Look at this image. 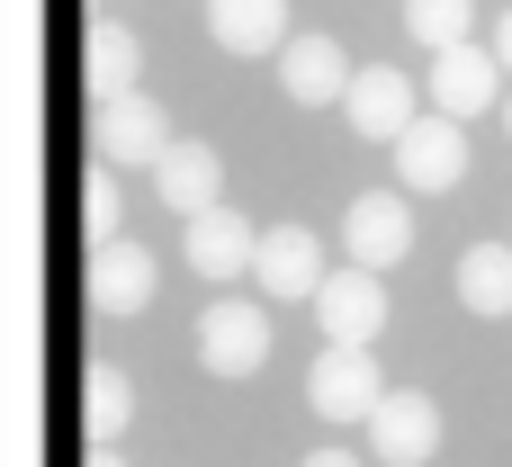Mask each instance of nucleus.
<instances>
[{"label": "nucleus", "instance_id": "obj_1", "mask_svg": "<svg viewBox=\"0 0 512 467\" xmlns=\"http://www.w3.org/2000/svg\"><path fill=\"white\" fill-rule=\"evenodd\" d=\"M90 144H99V171H153V162L180 144V126H171V108H162V99L126 90V99H99Z\"/></svg>", "mask_w": 512, "mask_h": 467}, {"label": "nucleus", "instance_id": "obj_2", "mask_svg": "<svg viewBox=\"0 0 512 467\" xmlns=\"http://www.w3.org/2000/svg\"><path fill=\"white\" fill-rule=\"evenodd\" d=\"M306 405H315L324 423H369V414L387 405V369H378V351L324 342L315 369H306Z\"/></svg>", "mask_w": 512, "mask_h": 467}, {"label": "nucleus", "instance_id": "obj_3", "mask_svg": "<svg viewBox=\"0 0 512 467\" xmlns=\"http://www.w3.org/2000/svg\"><path fill=\"white\" fill-rule=\"evenodd\" d=\"M387 153H396V180H405V189H423V198H441V189H459V180H468V126H459V117H441V108H432V117H414Z\"/></svg>", "mask_w": 512, "mask_h": 467}, {"label": "nucleus", "instance_id": "obj_4", "mask_svg": "<svg viewBox=\"0 0 512 467\" xmlns=\"http://www.w3.org/2000/svg\"><path fill=\"white\" fill-rule=\"evenodd\" d=\"M342 252H351V270H396L405 252H414V207H405V189H369V198H351L342 207Z\"/></svg>", "mask_w": 512, "mask_h": 467}, {"label": "nucleus", "instance_id": "obj_5", "mask_svg": "<svg viewBox=\"0 0 512 467\" xmlns=\"http://www.w3.org/2000/svg\"><path fill=\"white\" fill-rule=\"evenodd\" d=\"M198 360H207V378H261V360H270V315H261L252 297H216V306L198 315Z\"/></svg>", "mask_w": 512, "mask_h": 467}, {"label": "nucleus", "instance_id": "obj_6", "mask_svg": "<svg viewBox=\"0 0 512 467\" xmlns=\"http://www.w3.org/2000/svg\"><path fill=\"white\" fill-rule=\"evenodd\" d=\"M315 324H324V342L369 351V342L387 333V279H378V270H324V288H315Z\"/></svg>", "mask_w": 512, "mask_h": 467}, {"label": "nucleus", "instance_id": "obj_7", "mask_svg": "<svg viewBox=\"0 0 512 467\" xmlns=\"http://www.w3.org/2000/svg\"><path fill=\"white\" fill-rule=\"evenodd\" d=\"M432 108L441 117H486V108H504V63H495V45H450V54H432Z\"/></svg>", "mask_w": 512, "mask_h": 467}, {"label": "nucleus", "instance_id": "obj_8", "mask_svg": "<svg viewBox=\"0 0 512 467\" xmlns=\"http://www.w3.org/2000/svg\"><path fill=\"white\" fill-rule=\"evenodd\" d=\"M180 252H189V270H198L207 288H225V279H243V270H252V252H261V225H252L243 207H207V216H189Z\"/></svg>", "mask_w": 512, "mask_h": 467}, {"label": "nucleus", "instance_id": "obj_9", "mask_svg": "<svg viewBox=\"0 0 512 467\" xmlns=\"http://www.w3.org/2000/svg\"><path fill=\"white\" fill-rule=\"evenodd\" d=\"M432 450H441V405L387 387V405L369 414V459L378 467H432Z\"/></svg>", "mask_w": 512, "mask_h": 467}, {"label": "nucleus", "instance_id": "obj_10", "mask_svg": "<svg viewBox=\"0 0 512 467\" xmlns=\"http://www.w3.org/2000/svg\"><path fill=\"white\" fill-rule=\"evenodd\" d=\"M342 117H351V135H369V144H396V135L423 117V99H414V81H405L396 63H369V72H351Z\"/></svg>", "mask_w": 512, "mask_h": 467}, {"label": "nucleus", "instance_id": "obj_11", "mask_svg": "<svg viewBox=\"0 0 512 467\" xmlns=\"http://www.w3.org/2000/svg\"><path fill=\"white\" fill-rule=\"evenodd\" d=\"M279 90H288L297 108H342V99H351V54H342L333 36H288V45H279Z\"/></svg>", "mask_w": 512, "mask_h": 467}, {"label": "nucleus", "instance_id": "obj_12", "mask_svg": "<svg viewBox=\"0 0 512 467\" xmlns=\"http://www.w3.org/2000/svg\"><path fill=\"white\" fill-rule=\"evenodd\" d=\"M324 270H333V261H324V243H315L306 225H279V234H261V252H252V279H261V297H279V306H288V297L315 306Z\"/></svg>", "mask_w": 512, "mask_h": 467}, {"label": "nucleus", "instance_id": "obj_13", "mask_svg": "<svg viewBox=\"0 0 512 467\" xmlns=\"http://www.w3.org/2000/svg\"><path fill=\"white\" fill-rule=\"evenodd\" d=\"M153 288H162V261H153L144 243H126V234H117V243H99V252H90V306H99V315H144V306H153Z\"/></svg>", "mask_w": 512, "mask_h": 467}, {"label": "nucleus", "instance_id": "obj_14", "mask_svg": "<svg viewBox=\"0 0 512 467\" xmlns=\"http://www.w3.org/2000/svg\"><path fill=\"white\" fill-rule=\"evenodd\" d=\"M153 189H162V207L189 225V216H207V207H225L216 189H225V162H216V144H198V135H180L162 162H153Z\"/></svg>", "mask_w": 512, "mask_h": 467}, {"label": "nucleus", "instance_id": "obj_15", "mask_svg": "<svg viewBox=\"0 0 512 467\" xmlns=\"http://www.w3.org/2000/svg\"><path fill=\"white\" fill-rule=\"evenodd\" d=\"M207 36L225 54H270L288 45V0H207Z\"/></svg>", "mask_w": 512, "mask_h": 467}, {"label": "nucleus", "instance_id": "obj_16", "mask_svg": "<svg viewBox=\"0 0 512 467\" xmlns=\"http://www.w3.org/2000/svg\"><path fill=\"white\" fill-rule=\"evenodd\" d=\"M459 306L468 315H512V243H468L459 252Z\"/></svg>", "mask_w": 512, "mask_h": 467}, {"label": "nucleus", "instance_id": "obj_17", "mask_svg": "<svg viewBox=\"0 0 512 467\" xmlns=\"http://www.w3.org/2000/svg\"><path fill=\"white\" fill-rule=\"evenodd\" d=\"M405 36H423L432 54L468 45L477 36V0H405Z\"/></svg>", "mask_w": 512, "mask_h": 467}, {"label": "nucleus", "instance_id": "obj_18", "mask_svg": "<svg viewBox=\"0 0 512 467\" xmlns=\"http://www.w3.org/2000/svg\"><path fill=\"white\" fill-rule=\"evenodd\" d=\"M135 63H144V54H135L126 27H90V90H99V99H126V90H135Z\"/></svg>", "mask_w": 512, "mask_h": 467}, {"label": "nucleus", "instance_id": "obj_19", "mask_svg": "<svg viewBox=\"0 0 512 467\" xmlns=\"http://www.w3.org/2000/svg\"><path fill=\"white\" fill-rule=\"evenodd\" d=\"M81 396H90V405H81V414H90V432H99V441H117V432H126V414H135L126 369H90V378H81Z\"/></svg>", "mask_w": 512, "mask_h": 467}, {"label": "nucleus", "instance_id": "obj_20", "mask_svg": "<svg viewBox=\"0 0 512 467\" xmlns=\"http://www.w3.org/2000/svg\"><path fill=\"white\" fill-rule=\"evenodd\" d=\"M81 216H90V243H117V180H108V171L90 180V207H81Z\"/></svg>", "mask_w": 512, "mask_h": 467}, {"label": "nucleus", "instance_id": "obj_21", "mask_svg": "<svg viewBox=\"0 0 512 467\" xmlns=\"http://www.w3.org/2000/svg\"><path fill=\"white\" fill-rule=\"evenodd\" d=\"M495 63H504V72H512V9H504V18H495Z\"/></svg>", "mask_w": 512, "mask_h": 467}, {"label": "nucleus", "instance_id": "obj_22", "mask_svg": "<svg viewBox=\"0 0 512 467\" xmlns=\"http://www.w3.org/2000/svg\"><path fill=\"white\" fill-rule=\"evenodd\" d=\"M306 467H360V459H351V450H315Z\"/></svg>", "mask_w": 512, "mask_h": 467}, {"label": "nucleus", "instance_id": "obj_23", "mask_svg": "<svg viewBox=\"0 0 512 467\" xmlns=\"http://www.w3.org/2000/svg\"><path fill=\"white\" fill-rule=\"evenodd\" d=\"M504 135H512V90H504Z\"/></svg>", "mask_w": 512, "mask_h": 467}, {"label": "nucleus", "instance_id": "obj_24", "mask_svg": "<svg viewBox=\"0 0 512 467\" xmlns=\"http://www.w3.org/2000/svg\"><path fill=\"white\" fill-rule=\"evenodd\" d=\"M90 467H117V459H90Z\"/></svg>", "mask_w": 512, "mask_h": 467}]
</instances>
